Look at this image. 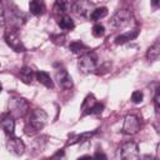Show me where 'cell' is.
<instances>
[{
    "label": "cell",
    "mask_w": 160,
    "mask_h": 160,
    "mask_svg": "<svg viewBox=\"0 0 160 160\" xmlns=\"http://www.w3.org/2000/svg\"><path fill=\"white\" fill-rule=\"evenodd\" d=\"M46 5L44 0H30L29 2V10L32 15H41L45 12Z\"/></svg>",
    "instance_id": "cell-13"
},
{
    "label": "cell",
    "mask_w": 160,
    "mask_h": 160,
    "mask_svg": "<svg viewBox=\"0 0 160 160\" xmlns=\"http://www.w3.org/2000/svg\"><path fill=\"white\" fill-rule=\"evenodd\" d=\"M138 34H139V30H131V31H128V32H125V34H121V35H119V36H116L115 38V44H125V42H128L129 40H132V39H135L136 36H138Z\"/></svg>",
    "instance_id": "cell-15"
},
{
    "label": "cell",
    "mask_w": 160,
    "mask_h": 160,
    "mask_svg": "<svg viewBox=\"0 0 160 160\" xmlns=\"http://www.w3.org/2000/svg\"><path fill=\"white\" fill-rule=\"evenodd\" d=\"M58 24H59V26H60L62 30H72V29L75 28L74 21H72L69 16H66V15H62V16L59 19Z\"/></svg>",
    "instance_id": "cell-18"
},
{
    "label": "cell",
    "mask_w": 160,
    "mask_h": 160,
    "mask_svg": "<svg viewBox=\"0 0 160 160\" xmlns=\"http://www.w3.org/2000/svg\"><path fill=\"white\" fill-rule=\"evenodd\" d=\"M29 110V104L26 100L14 96L9 100V111L14 118H21L24 116Z\"/></svg>",
    "instance_id": "cell-2"
},
{
    "label": "cell",
    "mask_w": 160,
    "mask_h": 160,
    "mask_svg": "<svg viewBox=\"0 0 160 160\" xmlns=\"http://www.w3.org/2000/svg\"><path fill=\"white\" fill-rule=\"evenodd\" d=\"M140 129V122H139V119L135 116V115H128L124 120V125H122V131L125 134H129V135H134L139 131Z\"/></svg>",
    "instance_id": "cell-10"
},
{
    "label": "cell",
    "mask_w": 160,
    "mask_h": 160,
    "mask_svg": "<svg viewBox=\"0 0 160 160\" xmlns=\"http://www.w3.org/2000/svg\"><path fill=\"white\" fill-rule=\"evenodd\" d=\"M36 79L40 84H42L44 86L49 88V89H54V82L50 78V75L46 71H38L36 72Z\"/></svg>",
    "instance_id": "cell-14"
},
{
    "label": "cell",
    "mask_w": 160,
    "mask_h": 160,
    "mask_svg": "<svg viewBox=\"0 0 160 160\" xmlns=\"http://www.w3.org/2000/svg\"><path fill=\"white\" fill-rule=\"evenodd\" d=\"M91 32H92V35H94L95 38H101V36H104V34H105V28H104L101 24H95V25L92 26Z\"/></svg>",
    "instance_id": "cell-24"
},
{
    "label": "cell",
    "mask_w": 160,
    "mask_h": 160,
    "mask_svg": "<svg viewBox=\"0 0 160 160\" xmlns=\"http://www.w3.org/2000/svg\"><path fill=\"white\" fill-rule=\"evenodd\" d=\"M20 78H21V80H22L24 82L30 84V82L32 81V78H34V71H32V69L29 68V66L22 68V69L20 70Z\"/></svg>",
    "instance_id": "cell-19"
},
{
    "label": "cell",
    "mask_w": 160,
    "mask_h": 160,
    "mask_svg": "<svg viewBox=\"0 0 160 160\" xmlns=\"http://www.w3.org/2000/svg\"><path fill=\"white\" fill-rule=\"evenodd\" d=\"M94 156H95V158H102V159H106V155H105V154H100V152H96Z\"/></svg>",
    "instance_id": "cell-31"
},
{
    "label": "cell",
    "mask_w": 160,
    "mask_h": 160,
    "mask_svg": "<svg viewBox=\"0 0 160 160\" xmlns=\"http://www.w3.org/2000/svg\"><path fill=\"white\" fill-rule=\"evenodd\" d=\"M104 110V105L102 104H100V102H95L90 109H89V111H88V114H94V115H98V114H100L101 111Z\"/></svg>",
    "instance_id": "cell-26"
},
{
    "label": "cell",
    "mask_w": 160,
    "mask_h": 160,
    "mask_svg": "<svg viewBox=\"0 0 160 160\" xmlns=\"http://www.w3.org/2000/svg\"><path fill=\"white\" fill-rule=\"evenodd\" d=\"M106 15H108V9L105 6H101V8H98V9L92 10L91 14H90V18L92 20H100Z\"/></svg>",
    "instance_id": "cell-22"
},
{
    "label": "cell",
    "mask_w": 160,
    "mask_h": 160,
    "mask_svg": "<svg viewBox=\"0 0 160 160\" xmlns=\"http://www.w3.org/2000/svg\"><path fill=\"white\" fill-rule=\"evenodd\" d=\"M154 104H155V114H156V118H159V110H160V88H158L156 91H155Z\"/></svg>",
    "instance_id": "cell-25"
},
{
    "label": "cell",
    "mask_w": 160,
    "mask_h": 160,
    "mask_svg": "<svg viewBox=\"0 0 160 160\" xmlns=\"http://www.w3.org/2000/svg\"><path fill=\"white\" fill-rule=\"evenodd\" d=\"M95 132H96V131H89V132H82V134H80V135H75V136H72L71 139H69L68 145H74V144H78V142L86 141V140H89L91 136H94Z\"/></svg>",
    "instance_id": "cell-17"
},
{
    "label": "cell",
    "mask_w": 160,
    "mask_h": 160,
    "mask_svg": "<svg viewBox=\"0 0 160 160\" xmlns=\"http://www.w3.org/2000/svg\"><path fill=\"white\" fill-rule=\"evenodd\" d=\"M120 158L126 160H134L139 158V148L134 141H128L120 148Z\"/></svg>",
    "instance_id": "cell-7"
},
{
    "label": "cell",
    "mask_w": 160,
    "mask_h": 160,
    "mask_svg": "<svg viewBox=\"0 0 160 160\" xmlns=\"http://www.w3.org/2000/svg\"><path fill=\"white\" fill-rule=\"evenodd\" d=\"M5 41L6 44L16 52H22L25 51V46L22 44V41L20 40L19 35H18V31L14 29V28H9L6 29L5 31Z\"/></svg>",
    "instance_id": "cell-4"
},
{
    "label": "cell",
    "mask_w": 160,
    "mask_h": 160,
    "mask_svg": "<svg viewBox=\"0 0 160 160\" xmlns=\"http://www.w3.org/2000/svg\"><path fill=\"white\" fill-rule=\"evenodd\" d=\"M64 35H56V36H52V41L54 42H56V44H60V45H62L64 44Z\"/></svg>",
    "instance_id": "cell-28"
},
{
    "label": "cell",
    "mask_w": 160,
    "mask_h": 160,
    "mask_svg": "<svg viewBox=\"0 0 160 160\" xmlns=\"http://www.w3.org/2000/svg\"><path fill=\"white\" fill-rule=\"evenodd\" d=\"M69 49H70L74 54H81V55L85 54L86 50H88V48H86L81 41H72V42L70 44Z\"/></svg>",
    "instance_id": "cell-21"
},
{
    "label": "cell",
    "mask_w": 160,
    "mask_h": 160,
    "mask_svg": "<svg viewBox=\"0 0 160 160\" xmlns=\"http://www.w3.org/2000/svg\"><path fill=\"white\" fill-rule=\"evenodd\" d=\"M151 5H152L154 9H156L160 5V0H151Z\"/></svg>",
    "instance_id": "cell-30"
},
{
    "label": "cell",
    "mask_w": 160,
    "mask_h": 160,
    "mask_svg": "<svg viewBox=\"0 0 160 160\" xmlns=\"http://www.w3.org/2000/svg\"><path fill=\"white\" fill-rule=\"evenodd\" d=\"M46 120H48L46 112L41 109H35L30 114V119L28 121V128H30L32 131H39L45 126Z\"/></svg>",
    "instance_id": "cell-1"
},
{
    "label": "cell",
    "mask_w": 160,
    "mask_h": 160,
    "mask_svg": "<svg viewBox=\"0 0 160 160\" xmlns=\"http://www.w3.org/2000/svg\"><path fill=\"white\" fill-rule=\"evenodd\" d=\"M72 12L80 18H84V19H88L91 14V9H92V4L89 1V0H76L72 6Z\"/></svg>",
    "instance_id": "cell-6"
},
{
    "label": "cell",
    "mask_w": 160,
    "mask_h": 160,
    "mask_svg": "<svg viewBox=\"0 0 160 160\" xmlns=\"http://www.w3.org/2000/svg\"><path fill=\"white\" fill-rule=\"evenodd\" d=\"M1 90H2V86H1V84H0V91H1Z\"/></svg>",
    "instance_id": "cell-32"
},
{
    "label": "cell",
    "mask_w": 160,
    "mask_h": 160,
    "mask_svg": "<svg viewBox=\"0 0 160 160\" xmlns=\"http://www.w3.org/2000/svg\"><path fill=\"white\" fill-rule=\"evenodd\" d=\"M54 9H55L56 12H59L61 15H65L66 11H69V9H70V4H69L68 0H56Z\"/></svg>",
    "instance_id": "cell-20"
},
{
    "label": "cell",
    "mask_w": 160,
    "mask_h": 160,
    "mask_svg": "<svg viewBox=\"0 0 160 160\" xmlns=\"http://www.w3.org/2000/svg\"><path fill=\"white\" fill-rule=\"evenodd\" d=\"M98 65V58L95 52H85L80 56L78 61L79 70L82 72H92L96 69Z\"/></svg>",
    "instance_id": "cell-3"
},
{
    "label": "cell",
    "mask_w": 160,
    "mask_h": 160,
    "mask_svg": "<svg viewBox=\"0 0 160 160\" xmlns=\"http://www.w3.org/2000/svg\"><path fill=\"white\" fill-rule=\"evenodd\" d=\"M0 126L8 135H14L15 129V120L11 114H2L0 118Z\"/></svg>",
    "instance_id": "cell-12"
},
{
    "label": "cell",
    "mask_w": 160,
    "mask_h": 160,
    "mask_svg": "<svg viewBox=\"0 0 160 160\" xmlns=\"http://www.w3.org/2000/svg\"><path fill=\"white\" fill-rule=\"evenodd\" d=\"M142 99H144V94H142L140 90H136V91H134V92L131 94V100H132V102H135V104L141 102Z\"/></svg>",
    "instance_id": "cell-27"
},
{
    "label": "cell",
    "mask_w": 160,
    "mask_h": 160,
    "mask_svg": "<svg viewBox=\"0 0 160 160\" xmlns=\"http://www.w3.org/2000/svg\"><path fill=\"white\" fill-rule=\"evenodd\" d=\"M6 146H8V150L14 154V155H22L24 151H25V144L22 142V140L20 138H16L14 135H10V138L8 139L6 141Z\"/></svg>",
    "instance_id": "cell-9"
},
{
    "label": "cell",
    "mask_w": 160,
    "mask_h": 160,
    "mask_svg": "<svg viewBox=\"0 0 160 160\" xmlns=\"http://www.w3.org/2000/svg\"><path fill=\"white\" fill-rule=\"evenodd\" d=\"M55 79L59 82V85L64 89H70L72 88V80L71 76L69 75V72L64 69V68H58L55 70Z\"/></svg>",
    "instance_id": "cell-11"
},
{
    "label": "cell",
    "mask_w": 160,
    "mask_h": 160,
    "mask_svg": "<svg viewBox=\"0 0 160 160\" xmlns=\"http://www.w3.org/2000/svg\"><path fill=\"white\" fill-rule=\"evenodd\" d=\"M131 19H132L131 12L126 9H121V10H118L112 15V18L110 20V25L114 28H124L130 24Z\"/></svg>",
    "instance_id": "cell-5"
},
{
    "label": "cell",
    "mask_w": 160,
    "mask_h": 160,
    "mask_svg": "<svg viewBox=\"0 0 160 160\" xmlns=\"http://www.w3.org/2000/svg\"><path fill=\"white\" fill-rule=\"evenodd\" d=\"M5 16H6L5 19L9 20L10 26L14 28V29L21 26V25L25 22V16H24V14H22L20 10H18L16 8H11V9H9V10L6 11Z\"/></svg>",
    "instance_id": "cell-8"
},
{
    "label": "cell",
    "mask_w": 160,
    "mask_h": 160,
    "mask_svg": "<svg viewBox=\"0 0 160 160\" xmlns=\"http://www.w3.org/2000/svg\"><path fill=\"white\" fill-rule=\"evenodd\" d=\"M5 22V14L2 10V5H1V0H0V26H2Z\"/></svg>",
    "instance_id": "cell-29"
},
{
    "label": "cell",
    "mask_w": 160,
    "mask_h": 160,
    "mask_svg": "<svg viewBox=\"0 0 160 160\" xmlns=\"http://www.w3.org/2000/svg\"><path fill=\"white\" fill-rule=\"evenodd\" d=\"M159 55H160V42H159V40H158V41H155V42L149 48V50H148V52H146V58H148V60H150V61H155V60L159 59Z\"/></svg>",
    "instance_id": "cell-16"
},
{
    "label": "cell",
    "mask_w": 160,
    "mask_h": 160,
    "mask_svg": "<svg viewBox=\"0 0 160 160\" xmlns=\"http://www.w3.org/2000/svg\"><path fill=\"white\" fill-rule=\"evenodd\" d=\"M95 102H96V101H95V99H94V95L90 94V95H88L86 99L84 100V102H82V105H81V109H82V110H86V114H88L89 109H90Z\"/></svg>",
    "instance_id": "cell-23"
}]
</instances>
